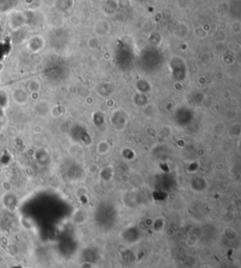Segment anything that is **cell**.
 <instances>
[{
	"mask_svg": "<svg viewBox=\"0 0 241 268\" xmlns=\"http://www.w3.org/2000/svg\"><path fill=\"white\" fill-rule=\"evenodd\" d=\"M218 168H219L218 170H222L223 169V164L222 163H217L216 164V170H218Z\"/></svg>",
	"mask_w": 241,
	"mask_h": 268,
	"instance_id": "2",
	"label": "cell"
},
{
	"mask_svg": "<svg viewBox=\"0 0 241 268\" xmlns=\"http://www.w3.org/2000/svg\"><path fill=\"white\" fill-rule=\"evenodd\" d=\"M109 151V145L108 141L102 140L97 144V152L101 154H105Z\"/></svg>",
	"mask_w": 241,
	"mask_h": 268,
	"instance_id": "1",
	"label": "cell"
}]
</instances>
